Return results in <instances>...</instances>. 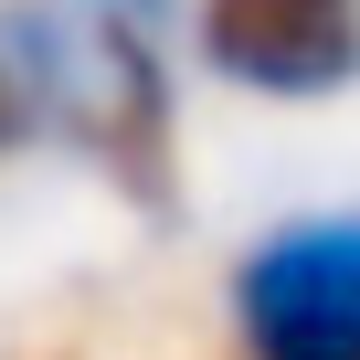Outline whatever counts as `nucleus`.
<instances>
[{
	"label": "nucleus",
	"instance_id": "obj_3",
	"mask_svg": "<svg viewBox=\"0 0 360 360\" xmlns=\"http://www.w3.org/2000/svg\"><path fill=\"white\" fill-rule=\"evenodd\" d=\"M191 43L223 85L307 106L360 85V0H202Z\"/></svg>",
	"mask_w": 360,
	"mask_h": 360
},
{
	"label": "nucleus",
	"instance_id": "obj_1",
	"mask_svg": "<svg viewBox=\"0 0 360 360\" xmlns=\"http://www.w3.org/2000/svg\"><path fill=\"white\" fill-rule=\"evenodd\" d=\"M0 64L22 75L32 127L75 138L127 191L169 202V53L159 0H32L0 22Z\"/></svg>",
	"mask_w": 360,
	"mask_h": 360
},
{
	"label": "nucleus",
	"instance_id": "obj_4",
	"mask_svg": "<svg viewBox=\"0 0 360 360\" xmlns=\"http://www.w3.org/2000/svg\"><path fill=\"white\" fill-rule=\"evenodd\" d=\"M22 138H43V127H32V96H22V75L0 64V159H11Z\"/></svg>",
	"mask_w": 360,
	"mask_h": 360
},
{
	"label": "nucleus",
	"instance_id": "obj_2",
	"mask_svg": "<svg viewBox=\"0 0 360 360\" xmlns=\"http://www.w3.org/2000/svg\"><path fill=\"white\" fill-rule=\"evenodd\" d=\"M223 307L244 360H360V202L255 233Z\"/></svg>",
	"mask_w": 360,
	"mask_h": 360
}]
</instances>
